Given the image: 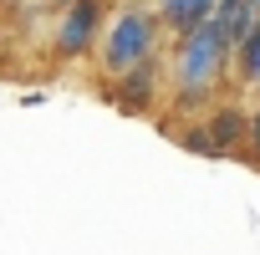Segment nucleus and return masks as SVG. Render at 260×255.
<instances>
[{"label": "nucleus", "instance_id": "obj_12", "mask_svg": "<svg viewBox=\"0 0 260 255\" xmlns=\"http://www.w3.org/2000/svg\"><path fill=\"white\" fill-rule=\"evenodd\" d=\"M250 11H255V21H260V0H250Z\"/></svg>", "mask_w": 260, "mask_h": 255}, {"label": "nucleus", "instance_id": "obj_7", "mask_svg": "<svg viewBox=\"0 0 260 255\" xmlns=\"http://www.w3.org/2000/svg\"><path fill=\"white\" fill-rule=\"evenodd\" d=\"M230 82L235 87H250L255 97H260V26L235 46V61H230Z\"/></svg>", "mask_w": 260, "mask_h": 255}, {"label": "nucleus", "instance_id": "obj_10", "mask_svg": "<svg viewBox=\"0 0 260 255\" xmlns=\"http://www.w3.org/2000/svg\"><path fill=\"white\" fill-rule=\"evenodd\" d=\"M0 6H6V11H16V6H26V0H0Z\"/></svg>", "mask_w": 260, "mask_h": 255}, {"label": "nucleus", "instance_id": "obj_6", "mask_svg": "<svg viewBox=\"0 0 260 255\" xmlns=\"http://www.w3.org/2000/svg\"><path fill=\"white\" fill-rule=\"evenodd\" d=\"M209 21H214V31L230 41V46H240L260 21H255V11H250V0H214L209 6Z\"/></svg>", "mask_w": 260, "mask_h": 255}, {"label": "nucleus", "instance_id": "obj_8", "mask_svg": "<svg viewBox=\"0 0 260 255\" xmlns=\"http://www.w3.org/2000/svg\"><path fill=\"white\" fill-rule=\"evenodd\" d=\"M209 6H214V0H153V11H158V21H164V31H169V36H174V31L199 26V21L209 16Z\"/></svg>", "mask_w": 260, "mask_h": 255}, {"label": "nucleus", "instance_id": "obj_3", "mask_svg": "<svg viewBox=\"0 0 260 255\" xmlns=\"http://www.w3.org/2000/svg\"><path fill=\"white\" fill-rule=\"evenodd\" d=\"M245 112L240 102H209L204 112L174 122V138L184 153H199V158H240V143H245Z\"/></svg>", "mask_w": 260, "mask_h": 255}, {"label": "nucleus", "instance_id": "obj_4", "mask_svg": "<svg viewBox=\"0 0 260 255\" xmlns=\"http://www.w3.org/2000/svg\"><path fill=\"white\" fill-rule=\"evenodd\" d=\"M164 92H169L164 87V56H148L117 77H102V97L127 117H153L164 107Z\"/></svg>", "mask_w": 260, "mask_h": 255}, {"label": "nucleus", "instance_id": "obj_9", "mask_svg": "<svg viewBox=\"0 0 260 255\" xmlns=\"http://www.w3.org/2000/svg\"><path fill=\"white\" fill-rule=\"evenodd\" d=\"M240 158L250 169H260V107L245 112V143H240Z\"/></svg>", "mask_w": 260, "mask_h": 255}, {"label": "nucleus", "instance_id": "obj_11", "mask_svg": "<svg viewBox=\"0 0 260 255\" xmlns=\"http://www.w3.org/2000/svg\"><path fill=\"white\" fill-rule=\"evenodd\" d=\"M46 6H56V11H61V6H72V0H46Z\"/></svg>", "mask_w": 260, "mask_h": 255}, {"label": "nucleus", "instance_id": "obj_1", "mask_svg": "<svg viewBox=\"0 0 260 255\" xmlns=\"http://www.w3.org/2000/svg\"><path fill=\"white\" fill-rule=\"evenodd\" d=\"M230 61H235V46L214 31V21L204 16L199 26L189 31H174L169 46H164V102H169V117L184 122L194 112H204L224 87H230Z\"/></svg>", "mask_w": 260, "mask_h": 255}, {"label": "nucleus", "instance_id": "obj_5", "mask_svg": "<svg viewBox=\"0 0 260 255\" xmlns=\"http://www.w3.org/2000/svg\"><path fill=\"white\" fill-rule=\"evenodd\" d=\"M107 11H112V0H72V6H61L56 21H51V56H56V61H82V56H92Z\"/></svg>", "mask_w": 260, "mask_h": 255}, {"label": "nucleus", "instance_id": "obj_2", "mask_svg": "<svg viewBox=\"0 0 260 255\" xmlns=\"http://www.w3.org/2000/svg\"><path fill=\"white\" fill-rule=\"evenodd\" d=\"M164 46H169V31L153 11V0H117L107 11V21H102L97 46H92L97 77H117L127 67L148 61V56H164Z\"/></svg>", "mask_w": 260, "mask_h": 255}]
</instances>
